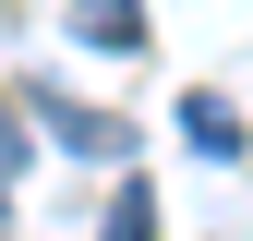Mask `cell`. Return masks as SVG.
I'll return each instance as SVG.
<instances>
[{
	"instance_id": "obj_5",
	"label": "cell",
	"mask_w": 253,
	"mask_h": 241,
	"mask_svg": "<svg viewBox=\"0 0 253 241\" xmlns=\"http://www.w3.org/2000/svg\"><path fill=\"white\" fill-rule=\"evenodd\" d=\"M0 241H12V193H0Z\"/></svg>"
},
{
	"instance_id": "obj_4",
	"label": "cell",
	"mask_w": 253,
	"mask_h": 241,
	"mask_svg": "<svg viewBox=\"0 0 253 241\" xmlns=\"http://www.w3.org/2000/svg\"><path fill=\"white\" fill-rule=\"evenodd\" d=\"M97 241H157V193H145L133 169H121V193H109V229H97Z\"/></svg>"
},
{
	"instance_id": "obj_1",
	"label": "cell",
	"mask_w": 253,
	"mask_h": 241,
	"mask_svg": "<svg viewBox=\"0 0 253 241\" xmlns=\"http://www.w3.org/2000/svg\"><path fill=\"white\" fill-rule=\"evenodd\" d=\"M24 109H37L48 133L73 145V157H97V169H121V157H133V133H121L109 109H84V97H48V84H37V97H24Z\"/></svg>"
},
{
	"instance_id": "obj_3",
	"label": "cell",
	"mask_w": 253,
	"mask_h": 241,
	"mask_svg": "<svg viewBox=\"0 0 253 241\" xmlns=\"http://www.w3.org/2000/svg\"><path fill=\"white\" fill-rule=\"evenodd\" d=\"M181 133H193V145H205L217 169L241 157V109H229V97H205V84H193V97H181Z\"/></svg>"
},
{
	"instance_id": "obj_2",
	"label": "cell",
	"mask_w": 253,
	"mask_h": 241,
	"mask_svg": "<svg viewBox=\"0 0 253 241\" xmlns=\"http://www.w3.org/2000/svg\"><path fill=\"white\" fill-rule=\"evenodd\" d=\"M73 37L84 48H145V0H73Z\"/></svg>"
}]
</instances>
